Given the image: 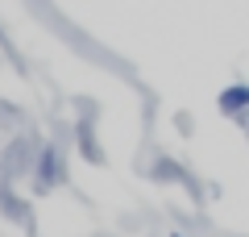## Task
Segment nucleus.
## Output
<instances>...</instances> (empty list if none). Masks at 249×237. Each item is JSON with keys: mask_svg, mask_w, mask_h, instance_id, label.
Returning <instances> with one entry per match:
<instances>
[{"mask_svg": "<svg viewBox=\"0 0 249 237\" xmlns=\"http://www.w3.org/2000/svg\"><path fill=\"white\" fill-rule=\"evenodd\" d=\"M62 175H67V167H62V150L58 146H42L37 158H34V183H37V192L58 187Z\"/></svg>", "mask_w": 249, "mask_h": 237, "instance_id": "1", "label": "nucleus"}, {"mask_svg": "<svg viewBox=\"0 0 249 237\" xmlns=\"http://www.w3.org/2000/svg\"><path fill=\"white\" fill-rule=\"evenodd\" d=\"M216 108L232 121H245L249 117V83H229V88L216 96Z\"/></svg>", "mask_w": 249, "mask_h": 237, "instance_id": "2", "label": "nucleus"}, {"mask_svg": "<svg viewBox=\"0 0 249 237\" xmlns=\"http://www.w3.org/2000/svg\"><path fill=\"white\" fill-rule=\"evenodd\" d=\"M154 179H158V183H187L191 192H199V183L187 175L183 167H178L175 158H158V167H154Z\"/></svg>", "mask_w": 249, "mask_h": 237, "instance_id": "3", "label": "nucleus"}, {"mask_svg": "<svg viewBox=\"0 0 249 237\" xmlns=\"http://www.w3.org/2000/svg\"><path fill=\"white\" fill-rule=\"evenodd\" d=\"M170 237H187V233H178V229H175V233H170Z\"/></svg>", "mask_w": 249, "mask_h": 237, "instance_id": "4", "label": "nucleus"}]
</instances>
